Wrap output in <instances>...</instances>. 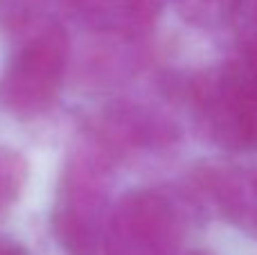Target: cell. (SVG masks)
<instances>
[{"label": "cell", "instance_id": "cell-1", "mask_svg": "<svg viewBox=\"0 0 257 255\" xmlns=\"http://www.w3.org/2000/svg\"><path fill=\"white\" fill-rule=\"evenodd\" d=\"M190 97L210 140L228 152H257V34L219 70L190 84Z\"/></svg>", "mask_w": 257, "mask_h": 255}, {"label": "cell", "instance_id": "cell-2", "mask_svg": "<svg viewBox=\"0 0 257 255\" xmlns=\"http://www.w3.org/2000/svg\"><path fill=\"white\" fill-rule=\"evenodd\" d=\"M190 212L163 190H131L113 206L102 246L106 255H178Z\"/></svg>", "mask_w": 257, "mask_h": 255}, {"label": "cell", "instance_id": "cell-3", "mask_svg": "<svg viewBox=\"0 0 257 255\" xmlns=\"http://www.w3.org/2000/svg\"><path fill=\"white\" fill-rule=\"evenodd\" d=\"M68 34L61 23H45L12 57L0 81V102L18 120L41 117L57 104L68 63Z\"/></svg>", "mask_w": 257, "mask_h": 255}, {"label": "cell", "instance_id": "cell-4", "mask_svg": "<svg viewBox=\"0 0 257 255\" xmlns=\"http://www.w3.org/2000/svg\"><path fill=\"white\" fill-rule=\"evenodd\" d=\"M106 228V192L97 170L88 163H72L52 210V230L72 255H93Z\"/></svg>", "mask_w": 257, "mask_h": 255}, {"label": "cell", "instance_id": "cell-5", "mask_svg": "<svg viewBox=\"0 0 257 255\" xmlns=\"http://www.w3.org/2000/svg\"><path fill=\"white\" fill-rule=\"evenodd\" d=\"M196 185L223 221L257 239V165H208L196 172Z\"/></svg>", "mask_w": 257, "mask_h": 255}, {"label": "cell", "instance_id": "cell-6", "mask_svg": "<svg viewBox=\"0 0 257 255\" xmlns=\"http://www.w3.org/2000/svg\"><path fill=\"white\" fill-rule=\"evenodd\" d=\"M88 27L120 36H140L158 21L163 0H63Z\"/></svg>", "mask_w": 257, "mask_h": 255}, {"label": "cell", "instance_id": "cell-7", "mask_svg": "<svg viewBox=\"0 0 257 255\" xmlns=\"http://www.w3.org/2000/svg\"><path fill=\"white\" fill-rule=\"evenodd\" d=\"M178 16L203 32L226 30L239 16L241 0H174Z\"/></svg>", "mask_w": 257, "mask_h": 255}, {"label": "cell", "instance_id": "cell-8", "mask_svg": "<svg viewBox=\"0 0 257 255\" xmlns=\"http://www.w3.org/2000/svg\"><path fill=\"white\" fill-rule=\"evenodd\" d=\"M27 181V161L16 149L0 147V217L12 210Z\"/></svg>", "mask_w": 257, "mask_h": 255}, {"label": "cell", "instance_id": "cell-9", "mask_svg": "<svg viewBox=\"0 0 257 255\" xmlns=\"http://www.w3.org/2000/svg\"><path fill=\"white\" fill-rule=\"evenodd\" d=\"M0 255H30V253L23 246H18V244L5 242V244H0Z\"/></svg>", "mask_w": 257, "mask_h": 255}, {"label": "cell", "instance_id": "cell-10", "mask_svg": "<svg viewBox=\"0 0 257 255\" xmlns=\"http://www.w3.org/2000/svg\"><path fill=\"white\" fill-rule=\"evenodd\" d=\"M178 255H212L210 251H185V253H178Z\"/></svg>", "mask_w": 257, "mask_h": 255}]
</instances>
